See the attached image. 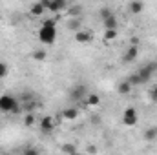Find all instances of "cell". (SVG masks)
I'll return each instance as SVG.
<instances>
[{
  "label": "cell",
  "mask_w": 157,
  "mask_h": 155,
  "mask_svg": "<svg viewBox=\"0 0 157 155\" xmlns=\"http://www.w3.org/2000/svg\"><path fill=\"white\" fill-rule=\"evenodd\" d=\"M62 152L68 155H75L77 153V148H75V144H71V142H66V144H62Z\"/></svg>",
  "instance_id": "14"
},
{
  "label": "cell",
  "mask_w": 157,
  "mask_h": 155,
  "mask_svg": "<svg viewBox=\"0 0 157 155\" xmlns=\"http://www.w3.org/2000/svg\"><path fill=\"white\" fill-rule=\"evenodd\" d=\"M44 11H46V9L42 7V4H40V2H37V4H33V6H31V15H35V17L42 15Z\"/></svg>",
  "instance_id": "15"
},
{
  "label": "cell",
  "mask_w": 157,
  "mask_h": 155,
  "mask_svg": "<svg viewBox=\"0 0 157 155\" xmlns=\"http://www.w3.org/2000/svg\"><path fill=\"white\" fill-rule=\"evenodd\" d=\"M46 57H48V53H46L44 49H37V51H33V59H35V60H39V62L46 60Z\"/></svg>",
  "instance_id": "17"
},
{
  "label": "cell",
  "mask_w": 157,
  "mask_h": 155,
  "mask_svg": "<svg viewBox=\"0 0 157 155\" xmlns=\"http://www.w3.org/2000/svg\"><path fill=\"white\" fill-rule=\"evenodd\" d=\"M117 89H119V93H121V95H126V93H130V91H132V84H130L128 80H126V82H121Z\"/></svg>",
  "instance_id": "12"
},
{
  "label": "cell",
  "mask_w": 157,
  "mask_h": 155,
  "mask_svg": "<svg viewBox=\"0 0 157 155\" xmlns=\"http://www.w3.org/2000/svg\"><path fill=\"white\" fill-rule=\"evenodd\" d=\"M0 112L2 113H20L22 106L11 95H0Z\"/></svg>",
  "instance_id": "2"
},
{
  "label": "cell",
  "mask_w": 157,
  "mask_h": 155,
  "mask_svg": "<svg viewBox=\"0 0 157 155\" xmlns=\"http://www.w3.org/2000/svg\"><path fill=\"white\" fill-rule=\"evenodd\" d=\"M40 130H42V133H51L53 131V119L51 117H42Z\"/></svg>",
  "instance_id": "7"
},
{
  "label": "cell",
  "mask_w": 157,
  "mask_h": 155,
  "mask_svg": "<svg viewBox=\"0 0 157 155\" xmlns=\"http://www.w3.org/2000/svg\"><path fill=\"white\" fill-rule=\"evenodd\" d=\"M88 153H97V148H95V146H88Z\"/></svg>",
  "instance_id": "25"
},
{
  "label": "cell",
  "mask_w": 157,
  "mask_h": 155,
  "mask_svg": "<svg viewBox=\"0 0 157 155\" xmlns=\"http://www.w3.org/2000/svg\"><path fill=\"white\" fill-rule=\"evenodd\" d=\"M68 28H70V29H71V31H75V33H77V31H80V18H71V20H70V22H68Z\"/></svg>",
  "instance_id": "13"
},
{
  "label": "cell",
  "mask_w": 157,
  "mask_h": 155,
  "mask_svg": "<svg viewBox=\"0 0 157 155\" xmlns=\"http://www.w3.org/2000/svg\"><path fill=\"white\" fill-rule=\"evenodd\" d=\"M60 117L66 119V120H75L78 117V110L77 108H64L62 113H60Z\"/></svg>",
  "instance_id": "8"
},
{
  "label": "cell",
  "mask_w": 157,
  "mask_h": 155,
  "mask_svg": "<svg viewBox=\"0 0 157 155\" xmlns=\"http://www.w3.org/2000/svg\"><path fill=\"white\" fill-rule=\"evenodd\" d=\"M86 104H88V106H99V104H101V97H99L97 93H91V95H88Z\"/></svg>",
  "instance_id": "11"
},
{
  "label": "cell",
  "mask_w": 157,
  "mask_h": 155,
  "mask_svg": "<svg viewBox=\"0 0 157 155\" xmlns=\"http://www.w3.org/2000/svg\"><path fill=\"white\" fill-rule=\"evenodd\" d=\"M82 93H84V86H78V88H75V91H73V97H75V99H80V95H82Z\"/></svg>",
  "instance_id": "23"
},
{
  "label": "cell",
  "mask_w": 157,
  "mask_h": 155,
  "mask_svg": "<svg viewBox=\"0 0 157 155\" xmlns=\"http://www.w3.org/2000/svg\"><path fill=\"white\" fill-rule=\"evenodd\" d=\"M128 82L132 84V88H133V86H137V84H143V82H141V78H139V75H137V73H133V75L130 77V80H128Z\"/></svg>",
  "instance_id": "22"
},
{
  "label": "cell",
  "mask_w": 157,
  "mask_h": 155,
  "mask_svg": "<svg viewBox=\"0 0 157 155\" xmlns=\"http://www.w3.org/2000/svg\"><path fill=\"white\" fill-rule=\"evenodd\" d=\"M75 40H77L78 44H88V42L91 40V33L86 31V29H80V31L75 33Z\"/></svg>",
  "instance_id": "9"
},
{
  "label": "cell",
  "mask_w": 157,
  "mask_h": 155,
  "mask_svg": "<svg viewBox=\"0 0 157 155\" xmlns=\"http://www.w3.org/2000/svg\"><path fill=\"white\" fill-rule=\"evenodd\" d=\"M157 137V128H148L146 131H144V139L146 141H154Z\"/></svg>",
  "instance_id": "16"
},
{
  "label": "cell",
  "mask_w": 157,
  "mask_h": 155,
  "mask_svg": "<svg viewBox=\"0 0 157 155\" xmlns=\"http://www.w3.org/2000/svg\"><path fill=\"white\" fill-rule=\"evenodd\" d=\"M40 4L44 9H48L51 13H60L68 7V2H64V0H40Z\"/></svg>",
  "instance_id": "3"
},
{
  "label": "cell",
  "mask_w": 157,
  "mask_h": 155,
  "mask_svg": "<svg viewBox=\"0 0 157 155\" xmlns=\"http://www.w3.org/2000/svg\"><path fill=\"white\" fill-rule=\"evenodd\" d=\"M139 122V113H137V110L135 108H126L124 112H122V124L124 126H128V128H132V126H135Z\"/></svg>",
  "instance_id": "4"
},
{
  "label": "cell",
  "mask_w": 157,
  "mask_h": 155,
  "mask_svg": "<svg viewBox=\"0 0 157 155\" xmlns=\"http://www.w3.org/2000/svg\"><path fill=\"white\" fill-rule=\"evenodd\" d=\"M144 9V4L143 2H137V0H133V2H130V11L133 13V15H137V13H141Z\"/></svg>",
  "instance_id": "10"
},
{
  "label": "cell",
  "mask_w": 157,
  "mask_h": 155,
  "mask_svg": "<svg viewBox=\"0 0 157 155\" xmlns=\"http://www.w3.org/2000/svg\"><path fill=\"white\" fill-rule=\"evenodd\" d=\"M22 155H40V152L35 148V146H26L24 152H22Z\"/></svg>",
  "instance_id": "19"
},
{
  "label": "cell",
  "mask_w": 157,
  "mask_h": 155,
  "mask_svg": "<svg viewBox=\"0 0 157 155\" xmlns=\"http://www.w3.org/2000/svg\"><path fill=\"white\" fill-rule=\"evenodd\" d=\"M115 39H117V29H110V31L106 29V31H104V40H106V42H108V40H115Z\"/></svg>",
  "instance_id": "18"
},
{
  "label": "cell",
  "mask_w": 157,
  "mask_h": 155,
  "mask_svg": "<svg viewBox=\"0 0 157 155\" xmlns=\"http://www.w3.org/2000/svg\"><path fill=\"white\" fill-rule=\"evenodd\" d=\"M137 55H139V46H135V44H132L128 49H126V53L122 55V62H126V64H130V62H133L135 59H137Z\"/></svg>",
  "instance_id": "6"
},
{
  "label": "cell",
  "mask_w": 157,
  "mask_h": 155,
  "mask_svg": "<svg viewBox=\"0 0 157 155\" xmlns=\"http://www.w3.org/2000/svg\"><path fill=\"white\" fill-rule=\"evenodd\" d=\"M150 97H152V100H155V102H157V84L150 89Z\"/></svg>",
  "instance_id": "24"
},
{
  "label": "cell",
  "mask_w": 157,
  "mask_h": 155,
  "mask_svg": "<svg viewBox=\"0 0 157 155\" xmlns=\"http://www.w3.org/2000/svg\"><path fill=\"white\" fill-rule=\"evenodd\" d=\"M75 155H84V153H78V152H77V153H75Z\"/></svg>",
  "instance_id": "26"
},
{
  "label": "cell",
  "mask_w": 157,
  "mask_h": 155,
  "mask_svg": "<svg viewBox=\"0 0 157 155\" xmlns=\"http://www.w3.org/2000/svg\"><path fill=\"white\" fill-rule=\"evenodd\" d=\"M7 73H9V68H7V64L0 62V78H6V77H7Z\"/></svg>",
  "instance_id": "21"
},
{
  "label": "cell",
  "mask_w": 157,
  "mask_h": 155,
  "mask_svg": "<svg viewBox=\"0 0 157 155\" xmlns=\"http://www.w3.org/2000/svg\"><path fill=\"white\" fill-rule=\"evenodd\" d=\"M24 124L26 126H33L35 124V113H28V115L24 117Z\"/></svg>",
  "instance_id": "20"
},
{
  "label": "cell",
  "mask_w": 157,
  "mask_h": 155,
  "mask_svg": "<svg viewBox=\"0 0 157 155\" xmlns=\"http://www.w3.org/2000/svg\"><path fill=\"white\" fill-rule=\"evenodd\" d=\"M157 70V62H150V64H144L143 68H139L137 70V75L141 78V82L143 84H146L150 78H152V73Z\"/></svg>",
  "instance_id": "5"
},
{
  "label": "cell",
  "mask_w": 157,
  "mask_h": 155,
  "mask_svg": "<svg viewBox=\"0 0 157 155\" xmlns=\"http://www.w3.org/2000/svg\"><path fill=\"white\" fill-rule=\"evenodd\" d=\"M39 40L42 44H55L57 40V26H55V20H46L42 24V28L39 29Z\"/></svg>",
  "instance_id": "1"
}]
</instances>
